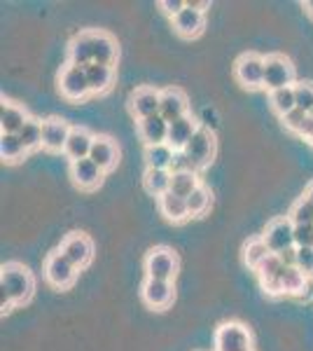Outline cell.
Wrapping results in <instances>:
<instances>
[{"label":"cell","mask_w":313,"mask_h":351,"mask_svg":"<svg viewBox=\"0 0 313 351\" xmlns=\"http://www.w3.org/2000/svg\"><path fill=\"white\" fill-rule=\"evenodd\" d=\"M136 129H138L140 141L147 145H162L168 141V122L164 120L162 115H152L145 117V120L136 122Z\"/></svg>","instance_id":"cell-22"},{"label":"cell","mask_w":313,"mask_h":351,"mask_svg":"<svg viewBox=\"0 0 313 351\" xmlns=\"http://www.w3.org/2000/svg\"><path fill=\"white\" fill-rule=\"evenodd\" d=\"M159 213L168 220V223H185L190 218V208H187V199L173 195V192H166L164 197L157 199Z\"/></svg>","instance_id":"cell-25"},{"label":"cell","mask_w":313,"mask_h":351,"mask_svg":"<svg viewBox=\"0 0 313 351\" xmlns=\"http://www.w3.org/2000/svg\"><path fill=\"white\" fill-rule=\"evenodd\" d=\"M42 274H45V281L52 288H56V291H68L77 279V267H73L61 251H54L45 260Z\"/></svg>","instance_id":"cell-6"},{"label":"cell","mask_w":313,"mask_h":351,"mask_svg":"<svg viewBox=\"0 0 313 351\" xmlns=\"http://www.w3.org/2000/svg\"><path fill=\"white\" fill-rule=\"evenodd\" d=\"M283 127L288 129V132H292L295 136H301V138L306 141H313V120L311 115H306L304 110L295 108L292 112H288L286 117H281Z\"/></svg>","instance_id":"cell-29"},{"label":"cell","mask_w":313,"mask_h":351,"mask_svg":"<svg viewBox=\"0 0 313 351\" xmlns=\"http://www.w3.org/2000/svg\"><path fill=\"white\" fill-rule=\"evenodd\" d=\"M68 64L87 68L94 64V49H92V31H82L68 45Z\"/></svg>","instance_id":"cell-24"},{"label":"cell","mask_w":313,"mask_h":351,"mask_svg":"<svg viewBox=\"0 0 313 351\" xmlns=\"http://www.w3.org/2000/svg\"><path fill=\"white\" fill-rule=\"evenodd\" d=\"M42 134H45V120L31 117V120L24 124V129H21L16 136H19V141L24 143L26 152H31V150L42 148Z\"/></svg>","instance_id":"cell-33"},{"label":"cell","mask_w":313,"mask_h":351,"mask_svg":"<svg viewBox=\"0 0 313 351\" xmlns=\"http://www.w3.org/2000/svg\"><path fill=\"white\" fill-rule=\"evenodd\" d=\"M210 204H213V195L206 185H199V188L187 197V208H190V218H201L208 213Z\"/></svg>","instance_id":"cell-36"},{"label":"cell","mask_w":313,"mask_h":351,"mask_svg":"<svg viewBox=\"0 0 313 351\" xmlns=\"http://www.w3.org/2000/svg\"><path fill=\"white\" fill-rule=\"evenodd\" d=\"M71 132H73V124L61 120V117H49V120H45L42 148L47 152H64Z\"/></svg>","instance_id":"cell-16"},{"label":"cell","mask_w":313,"mask_h":351,"mask_svg":"<svg viewBox=\"0 0 313 351\" xmlns=\"http://www.w3.org/2000/svg\"><path fill=\"white\" fill-rule=\"evenodd\" d=\"M199 185H201V180H199L197 171H171V192L183 197V199H187Z\"/></svg>","instance_id":"cell-31"},{"label":"cell","mask_w":313,"mask_h":351,"mask_svg":"<svg viewBox=\"0 0 313 351\" xmlns=\"http://www.w3.org/2000/svg\"><path fill=\"white\" fill-rule=\"evenodd\" d=\"M171 171H197V169L192 167V162H190V157L185 155V150H178L173 157V164H171Z\"/></svg>","instance_id":"cell-42"},{"label":"cell","mask_w":313,"mask_h":351,"mask_svg":"<svg viewBox=\"0 0 313 351\" xmlns=\"http://www.w3.org/2000/svg\"><path fill=\"white\" fill-rule=\"evenodd\" d=\"M12 307H16L14 300L10 298V293L5 291V288H0V309H3V314H10Z\"/></svg>","instance_id":"cell-45"},{"label":"cell","mask_w":313,"mask_h":351,"mask_svg":"<svg viewBox=\"0 0 313 351\" xmlns=\"http://www.w3.org/2000/svg\"><path fill=\"white\" fill-rule=\"evenodd\" d=\"M297 84V73H295L292 61L286 54H266L264 56V89L276 92Z\"/></svg>","instance_id":"cell-2"},{"label":"cell","mask_w":313,"mask_h":351,"mask_svg":"<svg viewBox=\"0 0 313 351\" xmlns=\"http://www.w3.org/2000/svg\"><path fill=\"white\" fill-rule=\"evenodd\" d=\"M269 256H274V253L269 251V246H266V241L262 239V234L253 237V239H248L243 243V263H246L248 269L255 271Z\"/></svg>","instance_id":"cell-28"},{"label":"cell","mask_w":313,"mask_h":351,"mask_svg":"<svg viewBox=\"0 0 313 351\" xmlns=\"http://www.w3.org/2000/svg\"><path fill=\"white\" fill-rule=\"evenodd\" d=\"M297 267L313 279V248H297Z\"/></svg>","instance_id":"cell-40"},{"label":"cell","mask_w":313,"mask_h":351,"mask_svg":"<svg viewBox=\"0 0 313 351\" xmlns=\"http://www.w3.org/2000/svg\"><path fill=\"white\" fill-rule=\"evenodd\" d=\"M94 141H96V136L89 132L87 127H73V132H71V136H68V141H66L64 155L71 162L87 160L89 152H92Z\"/></svg>","instance_id":"cell-20"},{"label":"cell","mask_w":313,"mask_h":351,"mask_svg":"<svg viewBox=\"0 0 313 351\" xmlns=\"http://www.w3.org/2000/svg\"><path fill=\"white\" fill-rule=\"evenodd\" d=\"M311 284V279L304 274L299 267H286L283 269V295L290 298H301L306 291V286Z\"/></svg>","instance_id":"cell-30"},{"label":"cell","mask_w":313,"mask_h":351,"mask_svg":"<svg viewBox=\"0 0 313 351\" xmlns=\"http://www.w3.org/2000/svg\"><path fill=\"white\" fill-rule=\"evenodd\" d=\"M304 12L313 19V0H309V3H304Z\"/></svg>","instance_id":"cell-48"},{"label":"cell","mask_w":313,"mask_h":351,"mask_svg":"<svg viewBox=\"0 0 313 351\" xmlns=\"http://www.w3.org/2000/svg\"><path fill=\"white\" fill-rule=\"evenodd\" d=\"M185 5H187V0H159V10L166 16H171V19L183 12Z\"/></svg>","instance_id":"cell-41"},{"label":"cell","mask_w":313,"mask_h":351,"mask_svg":"<svg viewBox=\"0 0 313 351\" xmlns=\"http://www.w3.org/2000/svg\"><path fill=\"white\" fill-rule=\"evenodd\" d=\"M288 218L292 220V225H313V204L301 195L299 199L290 206Z\"/></svg>","instance_id":"cell-37"},{"label":"cell","mask_w":313,"mask_h":351,"mask_svg":"<svg viewBox=\"0 0 313 351\" xmlns=\"http://www.w3.org/2000/svg\"><path fill=\"white\" fill-rule=\"evenodd\" d=\"M71 178H73V183H75V188L84 190V192H94L96 188H101V183H103L105 171L87 157V160L71 162Z\"/></svg>","instance_id":"cell-14"},{"label":"cell","mask_w":313,"mask_h":351,"mask_svg":"<svg viewBox=\"0 0 313 351\" xmlns=\"http://www.w3.org/2000/svg\"><path fill=\"white\" fill-rule=\"evenodd\" d=\"M159 115L164 117L168 124L180 120V117L190 115V101L187 94L178 87L162 89V104H159Z\"/></svg>","instance_id":"cell-15"},{"label":"cell","mask_w":313,"mask_h":351,"mask_svg":"<svg viewBox=\"0 0 313 351\" xmlns=\"http://www.w3.org/2000/svg\"><path fill=\"white\" fill-rule=\"evenodd\" d=\"M0 157L8 164H16L26 157V148L16 134H0Z\"/></svg>","instance_id":"cell-34"},{"label":"cell","mask_w":313,"mask_h":351,"mask_svg":"<svg viewBox=\"0 0 313 351\" xmlns=\"http://www.w3.org/2000/svg\"><path fill=\"white\" fill-rule=\"evenodd\" d=\"M278 258H281V263L286 265V267H297V246L278 253Z\"/></svg>","instance_id":"cell-44"},{"label":"cell","mask_w":313,"mask_h":351,"mask_svg":"<svg viewBox=\"0 0 313 351\" xmlns=\"http://www.w3.org/2000/svg\"><path fill=\"white\" fill-rule=\"evenodd\" d=\"M311 120H313V112H311Z\"/></svg>","instance_id":"cell-49"},{"label":"cell","mask_w":313,"mask_h":351,"mask_svg":"<svg viewBox=\"0 0 313 351\" xmlns=\"http://www.w3.org/2000/svg\"><path fill=\"white\" fill-rule=\"evenodd\" d=\"M140 298L150 309L164 311L173 304L175 300V288L173 281H159V279H145L140 286Z\"/></svg>","instance_id":"cell-11"},{"label":"cell","mask_w":313,"mask_h":351,"mask_svg":"<svg viewBox=\"0 0 313 351\" xmlns=\"http://www.w3.org/2000/svg\"><path fill=\"white\" fill-rule=\"evenodd\" d=\"M262 239L266 241V246H269V251L274 253V256L288 251V248H295V225H292V220H290L288 216L274 218L269 225H266Z\"/></svg>","instance_id":"cell-10"},{"label":"cell","mask_w":313,"mask_h":351,"mask_svg":"<svg viewBox=\"0 0 313 351\" xmlns=\"http://www.w3.org/2000/svg\"><path fill=\"white\" fill-rule=\"evenodd\" d=\"M304 197H306V199H309V202L313 204V180H311L309 185H306V190H304Z\"/></svg>","instance_id":"cell-47"},{"label":"cell","mask_w":313,"mask_h":351,"mask_svg":"<svg viewBox=\"0 0 313 351\" xmlns=\"http://www.w3.org/2000/svg\"><path fill=\"white\" fill-rule=\"evenodd\" d=\"M199 127H201V122H199L195 115H185V117H180V120L171 122L168 124V141H166V143L175 152L185 150L187 143H190V141L195 138V134L199 132Z\"/></svg>","instance_id":"cell-18"},{"label":"cell","mask_w":313,"mask_h":351,"mask_svg":"<svg viewBox=\"0 0 313 351\" xmlns=\"http://www.w3.org/2000/svg\"><path fill=\"white\" fill-rule=\"evenodd\" d=\"M59 251L64 253L73 267L84 269V267H89L94 260V241L89 239L84 232H71V234L64 237Z\"/></svg>","instance_id":"cell-7"},{"label":"cell","mask_w":313,"mask_h":351,"mask_svg":"<svg viewBox=\"0 0 313 351\" xmlns=\"http://www.w3.org/2000/svg\"><path fill=\"white\" fill-rule=\"evenodd\" d=\"M215 351H253V335L241 321H225L215 330Z\"/></svg>","instance_id":"cell-4"},{"label":"cell","mask_w":313,"mask_h":351,"mask_svg":"<svg viewBox=\"0 0 313 351\" xmlns=\"http://www.w3.org/2000/svg\"><path fill=\"white\" fill-rule=\"evenodd\" d=\"M143 267L147 279H159V281H173L178 274V256H175L173 248L168 246H155L147 251L143 260Z\"/></svg>","instance_id":"cell-3"},{"label":"cell","mask_w":313,"mask_h":351,"mask_svg":"<svg viewBox=\"0 0 313 351\" xmlns=\"http://www.w3.org/2000/svg\"><path fill=\"white\" fill-rule=\"evenodd\" d=\"M295 101H297V108L304 110L306 115L313 112V82L301 80L295 84Z\"/></svg>","instance_id":"cell-38"},{"label":"cell","mask_w":313,"mask_h":351,"mask_svg":"<svg viewBox=\"0 0 313 351\" xmlns=\"http://www.w3.org/2000/svg\"><path fill=\"white\" fill-rule=\"evenodd\" d=\"M143 188L147 195L157 197V199L164 197L166 192H171V171H166V169H145Z\"/></svg>","instance_id":"cell-27"},{"label":"cell","mask_w":313,"mask_h":351,"mask_svg":"<svg viewBox=\"0 0 313 351\" xmlns=\"http://www.w3.org/2000/svg\"><path fill=\"white\" fill-rule=\"evenodd\" d=\"M311 145H313V141H311Z\"/></svg>","instance_id":"cell-50"},{"label":"cell","mask_w":313,"mask_h":351,"mask_svg":"<svg viewBox=\"0 0 313 351\" xmlns=\"http://www.w3.org/2000/svg\"><path fill=\"white\" fill-rule=\"evenodd\" d=\"M59 92H61V96H64L66 101H73V104H79V101L87 99V96L92 94V89H89L84 68L71 66V64H66L64 68H61V73H59Z\"/></svg>","instance_id":"cell-8"},{"label":"cell","mask_w":313,"mask_h":351,"mask_svg":"<svg viewBox=\"0 0 313 351\" xmlns=\"http://www.w3.org/2000/svg\"><path fill=\"white\" fill-rule=\"evenodd\" d=\"M171 21H173L175 33H178L180 38H187V40L199 38L203 31V26H206V16H203V12L190 8V5H185L183 12H180L178 16H173Z\"/></svg>","instance_id":"cell-21"},{"label":"cell","mask_w":313,"mask_h":351,"mask_svg":"<svg viewBox=\"0 0 313 351\" xmlns=\"http://www.w3.org/2000/svg\"><path fill=\"white\" fill-rule=\"evenodd\" d=\"M215 148H218L215 132H210V129H206V127H199L195 138L187 143L185 155L190 157L192 167H195L197 171H201V169H206L208 164L215 160Z\"/></svg>","instance_id":"cell-9"},{"label":"cell","mask_w":313,"mask_h":351,"mask_svg":"<svg viewBox=\"0 0 313 351\" xmlns=\"http://www.w3.org/2000/svg\"><path fill=\"white\" fill-rule=\"evenodd\" d=\"M159 104H162V89L155 87H138L129 96V110L136 117V122L159 115Z\"/></svg>","instance_id":"cell-12"},{"label":"cell","mask_w":313,"mask_h":351,"mask_svg":"<svg viewBox=\"0 0 313 351\" xmlns=\"http://www.w3.org/2000/svg\"><path fill=\"white\" fill-rule=\"evenodd\" d=\"M28 120H31V115H28L24 106L3 99V106H0V129H3V134H19Z\"/></svg>","instance_id":"cell-23"},{"label":"cell","mask_w":313,"mask_h":351,"mask_svg":"<svg viewBox=\"0 0 313 351\" xmlns=\"http://www.w3.org/2000/svg\"><path fill=\"white\" fill-rule=\"evenodd\" d=\"M0 288H5L16 307H21V304L31 302L33 293H36V276L26 265L5 263L0 267Z\"/></svg>","instance_id":"cell-1"},{"label":"cell","mask_w":313,"mask_h":351,"mask_svg":"<svg viewBox=\"0 0 313 351\" xmlns=\"http://www.w3.org/2000/svg\"><path fill=\"white\" fill-rule=\"evenodd\" d=\"M283 269H286V265L281 263V258L278 256H269L258 269H255L262 291H264L269 298H281L283 295Z\"/></svg>","instance_id":"cell-13"},{"label":"cell","mask_w":313,"mask_h":351,"mask_svg":"<svg viewBox=\"0 0 313 351\" xmlns=\"http://www.w3.org/2000/svg\"><path fill=\"white\" fill-rule=\"evenodd\" d=\"M234 77L243 89H264V56L246 52L236 59Z\"/></svg>","instance_id":"cell-5"},{"label":"cell","mask_w":313,"mask_h":351,"mask_svg":"<svg viewBox=\"0 0 313 351\" xmlns=\"http://www.w3.org/2000/svg\"><path fill=\"white\" fill-rule=\"evenodd\" d=\"M89 160L94 164H99L101 169L108 173L117 167L119 162V145L115 138L110 136H96L94 145H92V152H89Z\"/></svg>","instance_id":"cell-17"},{"label":"cell","mask_w":313,"mask_h":351,"mask_svg":"<svg viewBox=\"0 0 313 351\" xmlns=\"http://www.w3.org/2000/svg\"><path fill=\"white\" fill-rule=\"evenodd\" d=\"M269 106L278 117H286L288 112H292L295 108H297V101H295V87L269 92Z\"/></svg>","instance_id":"cell-35"},{"label":"cell","mask_w":313,"mask_h":351,"mask_svg":"<svg viewBox=\"0 0 313 351\" xmlns=\"http://www.w3.org/2000/svg\"><path fill=\"white\" fill-rule=\"evenodd\" d=\"M87 73V82L92 94H105L112 89V82H115V68L103 66V64H92L84 68Z\"/></svg>","instance_id":"cell-26"},{"label":"cell","mask_w":313,"mask_h":351,"mask_svg":"<svg viewBox=\"0 0 313 351\" xmlns=\"http://www.w3.org/2000/svg\"><path fill=\"white\" fill-rule=\"evenodd\" d=\"M175 150L168 143L162 145H147L145 148V164L147 169H166L171 171V164H173Z\"/></svg>","instance_id":"cell-32"},{"label":"cell","mask_w":313,"mask_h":351,"mask_svg":"<svg viewBox=\"0 0 313 351\" xmlns=\"http://www.w3.org/2000/svg\"><path fill=\"white\" fill-rule=\"evenodd\" d=\"M201 127L210 129V132H215L218 129V112L213 108H203L201 110Z\"/></svg>","instance_id":"cell-43"},{"label":"cell","mask_w":313,"mask_h":351,"mask_svg":"<svg viewBox=\"0 0 313 351\" xmlns=\"http://www.w3.org/2000/svg\"><path fill=\"white\" fill-rule=\"evenodd\" d=\"M295 246L313 248V225H295Z\"/></svg>","instance_id":"cell-39"},{"label":"cell","mask_w":313,"mask_h":351,"mask_svg":"<svg viewBox=\"0 0 313 351\" xmlns=\"http://www.w3.org/2000/svg\"><path fill=\"white\" fill-rule=\"evenodd\" d=\"M187 5L199 10V12H206V10L210 8V3H206V0H187Z\"/></svg>","instance_id":"cell-46"},{"label":"cell","mask_w":313,"mask_h":351,"mask_svg":"<svg viewBox=\"0 0 313 351\" xmlns=\"http://www.w3.org/2000/svg\"><path fill=\"white\" fill-rule=\"evenodd\" d=\"M92 49H94V64H103L115 68L119 59V45L110 33L92 31Z\"/></svg>","instance_id":"cell-19"}]
</instances>
